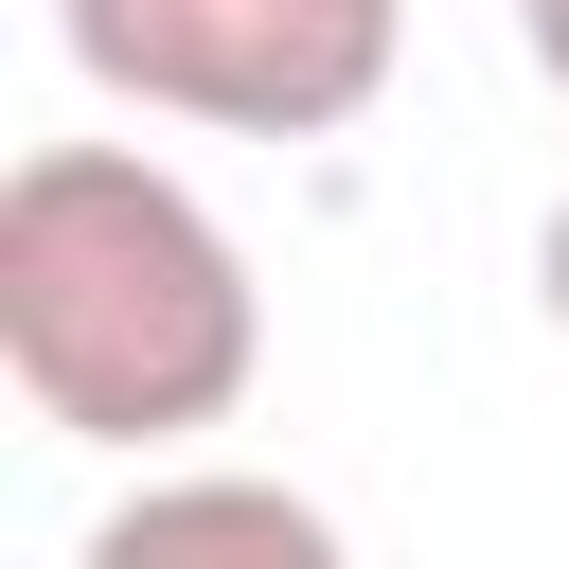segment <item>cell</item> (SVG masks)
<instances>
[{
    "label": "cell",
    "instance_id": "1",
    "mask_svg": "<svg viewBox=\"0 0 569 569\" xmlns=\"http://www.w3.org/2000/svg\"><path fill=\"white\" fill-rule=\"evenodd\" d=\"M0 373L53 445H196L267 373V284L178 160L36 142L0 178Z\"/></svg>",
    "mask_w": 569,
    "mask_h": 569
},
{
    "label": "cell",
    "instance_id": "2",
    "mask_svg": "<svg viewBox=\"0 0 569 569\" xmlns=\"http://www.w3.org/2000/svg\"><path fill=\"white\" fill-rule=\"evenodd\" d=\"M53 36L107 107H160L213 142H338L391 89L409 0H53Z\"/></svg>",
    "mask_w": 569,
    "mask_h": 569
},
{
    "label": "cell",
    "instance_id": "3",
    "mask_svg": "<svg viewBox=\"0 0 569 569\" xmlns=\"http://www.w3.org/2000/svg\"><path fill=\"white\" fill-rule=\"evenodd\" d=\"M71 569H356V551H338V516H320L302 480H267V462H178V480L107 498Z\"/></svg>",
    "mask_w": 569,
    "mask_h": 569
},
{
    "label": "cell",
    "instance_id": "4",
    "mask_svg": "<svg viewBox=\"0 0 569 569\" xmlns=\"http://www.w3.org/2000/svg\"><path fill=\"white\" fill-rule=\"evenodd\" d=\"M533 302H551V338H569V196H551V231H533Z\"/></svg>",
    "mask_w": 569,
    "mask_h": 569
},
{
    "label": "cell",
    "instance_id": "5",
    "mask_svg": "<svg viewBox=\"0 0 569 569\" xmlns=\"http://www.w3.org/2000/svg\"><path fill=\"white\" fill-rule=\"evenodd\" d=\"M516 53H533V71L569 89V0H516Z\"/></svg>",
    "mask_w": 569,
    "mask_h": 569
}]
</instances>
